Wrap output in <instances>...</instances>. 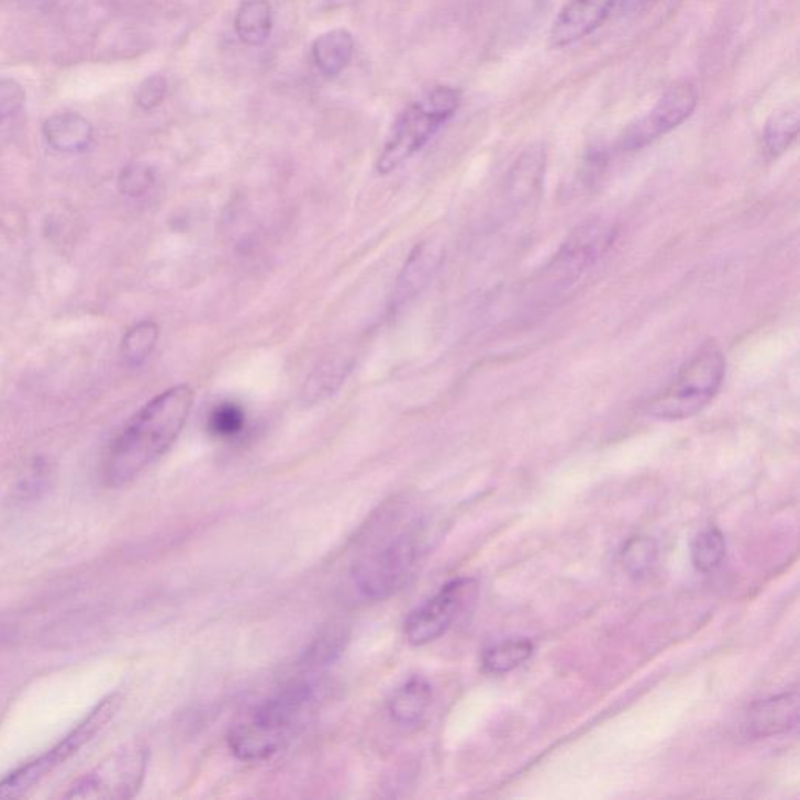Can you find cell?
I'll list each match as a JSON object with an SVG mask.
<instances>
[{
	"label": "cell",
	"mask_w": 800,
	"mask_h": 800,
	"mask_svg": "<svg viewBox=\"0 0 800 800\" xmlns=\"http://www.w3.org/2000/svg\"><path fill=\"white\" fill-rule=\"evenodd\" d=\"M195 391L176 385L155 396L111 441L102 465L107 487L131 484L170 449L190 418Z\"/></svg>",
	"instance_id": "cell-1"
},
{
	"label": "cell",
	"mask_w": 800,
	"mask_h": 800,
	"mask_svg": "<svg viewBox=\"0 0 800 800\" xmlns=\"http://www.w3.org/2000/svg\"><path fill=\"white\" fill-rule=\"evenodd\" d=\"M318 685L299 680L262 703L229 733V749L241 762H265L279 754L316 705Z\"/></svg>",
	"instance_id": "cell-2"
},
{
	"label": "cell",
	"mask_w": 800,
	"mask_h": 800,
	"mask_svg": "<svg viewBox=\"0 0 800 800\" xmlns=\"http://www.w3.org/2000/svg\"><path fill=\"white\" fill-rule=\"evenodd\" d=\"M422 555V536L418 529L396 532L355 562L352 568L357 590L370 600H385L405 587Z\"/></svg>",
	"instance_id": "cell-3"
},
{
	"label": "cell",
	"mask_w": 800,
	"mask_h": 800,
	"mask_svg": "<svg viewBox=\"0 0 800 800\" xmlns=\"http://www.w3.org/2000/svg\"><path fill=\"white\" fill-rule=\"evenodd\" d=\"M460 92L451 87L433 88L420 102L411 103L392 125L390 138L377 160L380 176L400 168L457 113Z\"/></svg>",
	"instance_id": "cell-4"
},
{
	"label": "cell",
	"mask_w": 800,
	"mask_h": 800,
	"mask_svg": "<svg viewBox=\"0 0 800 800\" xmlns=\"http://www.w3.org/2000/svg\"><path fill=\"white\" fill-rule=\"evenodd\" d=\"M725 358L716 346H705L670 381L668 388L646 405V413L660 421L695 416L716 398L725 379Z\"/></svg>",
	"instance_id": "cell-5"
},
{
	"label": "cell",
	"mask_w": 800,
	"mask_h": 800,
	"mask_svg": "<svg viewBox=\"0 0 800 800\" xmlns=\"http://www.w3.org/2000/svg\"><path fill=\"white\" fill-rule=\"evenodd\" d=\"M121 703L122 696L120 692H111L105 699L100 700L98 705L91 710V713L76 729H73L60 743L55 744L52 749L44 752L35 760L29 762L27 765L21 766L20 769L13 770L5 779L0 780V799L24 798L49 774L65 765L81 747L87 746L90 741L95 740V736L99 735L107 727V724L116 716Z\"/></svg>",
	"instance_id": "cell-6"
},
{
	"label": "cell",
	"mask_w": 800,
	"mask_h": 800,
	"mask_svg": "<svg viewBox=\"0 0 800 800\" xmlns=\"http://www.w3.org/2000/svg\"><path fill=\"white\" fill-rule=\"evenodd\" d=\"M147 769V749L141 743L125 744L66 792V799L124 800L138 795Z\"/></svg>",
	"instance_id": "cell-7"
},
{
	"label": "cell",
	"mask_w": 800,
	"mask_h": 800,
	"mask_svg": "<svg viewBox=\"0 0 800 800\" xmlns=\"http://www.w3.org/2000/svg\"><path fill=\"white\" fill-rule=\"evenodd\" d=\"M699 91L691 81L680 80L670 85L657 100L649 113L632 122L620 138V147L625 152L644 149L662 136L676 131L687 122L698 109Z\"/></svg>",
	"instance_id": "cell-8"
},
{
	"label": "cell",
	"mask_w": 800,
	"mask_h": 800,
	"mask_svg": "<svg viewBox=\"0 0 800 800\" xmlns=\"http://www.w3.org/2000/svg\"><path fill=\"white\" fill-rule=\"evenodd\" d=\"M477 584L473 579L447 581L436 595L411 611L407 618L405 640L411 646H425L446 635L458 616L476 598Z\"/></svg>",
	"instance_id": "cell-9"
},
{
	"label": "cell",
	"mask_w": 800,
	"mask_h": 800,
	"mask_svg": "<svg viewBox=\"0 0 800 800\" xmlns=\"http://www.w3.org/2000/svg\"><path fill=\"white\" fill-rule=\"evenodd\" d=\"M613 236V227L607 222L591 221L580 225L551 262L547 284L563 290L573 285L609 249Z\"/></svg>",
	"instance_id": "cell-10"
},
{
	"label": "cell",
	"mask_w": 800,
	"mask_h": 800,
	"mask_svg": "<svg viewBox=\"0 0 800 800\" xmlns=\"http://www.w3.org/2000/svg\"><path fill=\"white\" fill-rule=\"evenodd\" d=\"M620 0H568L551 29V44L566 47L602 27Z\"/></svg>",
	"instance_id": "cell-11"
},
{
	"label": "cell",
	"mask_w": 800,
	"mask_h": 800,
	"mask_svg": "<svg viewBox=\"0 0 800 800\" xmlns=\"http://www.w3.org/2000/svg\"><path fill=\"white\" fill-rule=\"evenodd\" d=\"M799 721L798 692H784L752 705L744 718V733L762 740L784 735L796 729Z\"/></svg>",
	"instance_id": "cell-12"
},
{
	"label": "cell",
	"mask_w": 800,
	"mask_h": 800,
	"mask_svg": "<svg viewBox=\"0 0 800 800\" xmlns=\"http://www.w3.org/2000/svg\"><path fill=\"white\" fill-rule=\"evenodd\" d=\"M432 702V685L424 677L414 676L395 691L388 711L399 727L418 729L427 720Z\"/></svg>",
	"instance_id": "cell-13"
},
{
	"label": "cell",
	"mask_w": 800,
	"mask_h": 800,
	"mask_svg": "<svg viewBox=\"0 0 800 800\" xmlns=\"http://www.w3.org/2000/svg\"><path fill=\"white\" fill-rule=\"evenodd\" d=\"M43 135L52 149L74 155L85 152L95 138V129L87 118L77 113H58L43 124Z\"/></svg>",
	"instance_id": "cell-14"
},
{
	"label": "cell",
	"mask_w": 800,
	"mask_h": 800,
	"mask_svg": "<svg viewBox=\"0 0 800 800\" xmlns=\"http://www.w3.org/2000/svg\"><path fill=\"white\" fill-rule=\"evenodd\" d=\"M440 258V252L431 243H421L414 247L400 273L395 295H392L391 310L405 305L422 290V287L431 279L433 270L438 268Z\"/></svg>",
	"instance_id": "cell-15"
},
{
	"label": "cell",
	"mask_w": 800,
	"mask_h": 800,
	"mask_svg": "<svg viewBox=\"0 0 800 800\" xmlns=\"http://www.w3.org/2000/svg\"><path fill=\"white\" fill-rule=\"evenodd\" d=\"M354 38L344 29L322 33L311 46L313 60L324 76L336 77L354 57Z\"/></svg>",
	"instance_id": "cell-16"
},
{
	"label": "cell",
	"mask_w": 800,
	"mask_h": 800,
	"mask_svg": "<svg viewBox=\"0 0 800 800\" xmlns=\"http://www.w3.org/2000/svg\"><path fill=\"white\" fill-rule=\"evenodd\" d=\"M236 35L249 46H262L273 32V9L268 0H246L235 16Z\"/></svg>",
	"instance_id": "cell-17"
},
{
	"label": "cell",
	"mask_w": 800,
	"mask_h": 800,
	"mask_svg": "<svg viewBox=\"0 0 800 800\" xmlns=\"http://www.w3.org/2000/svg\"><path fill=\"white\" fill-rule=\"evenodd\" d=\"M546 169V154L541 147H532L518 158L510 170L509 188L513 199H529L535 196Z\"/></svg>",
	"instance_id": "cell-18"
},
{
	"label": "cell",
	"mask_w": 800,
	"mask_h": 800,
	"mask_svg": "<svg viewBox=\"0 0 800 800\" xmlns=\"http://www.w3.org/2000/svg\"><path fill=\"white\" fill-rule=\"evenodd\" d=\"M351 368L352 362L346 355H336V357L322 362L313 370L310 379L307 380L305 388H303L302 396L305 403L321 402L322 399L332 396L346 379Z\"/></svg>",
	"instance_id": "cell-19"
},
{
	"label": "cell",
	"mask_w": 800,
	"mask_h": 800,
	"mask_svg": "<svg viewBox=\"0 0 800 800\" xmlns=\"http://www.w3.org/2000/svg\"><path fill=\"white\" fill-rule=\"evenodd\" d=\"M533 655L532 641L524 638H509L492 644L484 652L481 665L484 669L490 674L511 673V670L520 668L525 662L531 660Z\"/></svg>",
	"instance_id": "cell-20"
},
{
	"label": "cell",
	"mask_w": 800,
	"mask_h": 800,
	"mask_svg": "<svg viewBox=\"0 0 800 800\" xmlns=\"http://www.w3.org/2000/svg\"><path fill=\"white\" fill-rule=\"evenodd\" d=\"M799 122L798 105L785 107L770 114L763 131V143L770 157H779L791 146L799 133Z\"/></svg>",
	"instance_id": "cell-21"
},
{
	"label": "cell",
	"mask_w": 800,
	"mask_h": 800,
	"mask_svg": "<svg viewBox=\"0 0 800 800\" xmlns=\"http://www.w3.org/2000/svg\"><path fill=\"white\" fill-rule=\"evenodd\" d=\"M160 338L157 322L141 321L125 332L121 341V358L129 368H136L149 358Z\"/></svg>",
	"instance_id": "cell-22"
},
{
	"label": "cell",
	"mask_w": 800,
	"mask_h": 800,
	"mask_svg": "<svg viewBox=\"0 0 800 800\" xmlns=\"http://www.w3.org/2000/svg\"><path fill=\"white\" fill-rule=\"evenodd\" d=\"M349 633L341 625L324 629L307 647L302 663L305 668L318 669L338 660L341 654L346 649Z\"/></svg>",
	"instance_id": "cell-23"
},
{
	"label": "cell",
	"mask_w": 800,
	"mask_h": 800,
	"mask_svg": "<svg viewBox=\"0 0 800 800\" xmlns=\"http://www.w3.org/2000/svg\"><path fill=\"white\" fill-rule=\"evenodd\" d=\"M725 538L720 529L709 527L696 536L691 547L692 565L699 573H711L720 568L725 558Z\"/></svg>",
	"instance_id": "cell-24"
},
{
	"label": "cell",
	"mask_w": 800,
	"mask_h": 800,
	"mask_svg": "<svg viewBox=\"0 0 800 800\" xmlns=\"http://www.w3.org/2000/svg\"><path fill=\"white\" fill-rule=\"evenodd\" d=\"M657 555L658 549L654 541L646 536H635L625 544L622 562L633 579H643L657 563Z\"/></svg>",
	"instance_id": "cell-25"
},
{
	"label": "cell",
	"mask_w": 800,
	"mask_h": 800,
	"mask_svg": "<svg viewBox=\"0 0 800 800\" xmlns=\"http://www.w3.org/2000/svg\"><path fill=\"white\" fill-rule=\"evenodd\" d=\"M246 429V413L235 402H222L214 407L209 418V431L218 438L231 440Z\"/></svg>",
	"instance_id": "cell-26"
},
{
	"label": "cell",
	"mask_w": 800,
	"mask_h": 800,
	"mask_svg": "<svg viewBox=\"0 0 800 800\" xmlns=\"http://www.w3.org/2000/svg\"><path fill=\"white\" fill-rule=\"evenodd\" d=\"M155 184V173L146 163H131L121 170L118 188L127 198H143Z\"/></svg>",
	"instance_id": "cell-27"
},
{
	"label": "cell",
	"mask_w": 800,
	"mask_h": 800,
	"mask_svg": "<svg viewBox=\"0 0 800 800\" xmlns=\"http://www.w3.org/2000/svg\"><path fill=\"white\" fill-rule=\"evenodd\" d=\"M168 92V80L163 76H151L141 81L135 91V102L141 110L151 111L162 105Z\"/></svg>",
	"instance_id": "cell-28"
},
{
	"label": "cell",
	"mask_w": 800,
	"mask_h": 800,
	"mask_svg": "<svg viewBox=\"0 0 800 800\" xmlns=\"http://www.w3.org/2000/svg\"><path fill=\"white\" fill-rule=\"evenodd\" d=\"M25 91L13 79H0V124L9 121L24 107Z\"/></svg>",
	"instance_id": "cell-29"
},
{
	"label": "cell",
	"mask_w": 800,
	"mask_h": 800,
	"mask_svg": "<svg viewBox=\"0 0 800 800\" xmlns=\"http://www.w3.org/2000/svg\"><path fill=\"white\" fill-rule=\"evenodd\" d=\"M652 2L655 0H621V5L625 14H636L646 10Z\"/></svg>",
	"instance_id": "cell-30"
}]
</instances>
